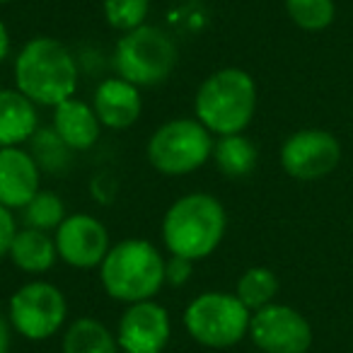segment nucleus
Returning a JSON list of instances; mask_svg holds the SVG:
<instances>
[{"label":"nucleus","instance_id":"obj_10","mask_svg":"<svg viewBox=\"0 0 353 353\" xmlns=\"http://www.w3.org/2000/svg\"><path fill=\"white\" fill-rule=\"evenodd\" d=\"M247 336L264 353H307L314 334L303 312L290 305L271 303L252 312Z\"/></svg>","mask_w":353,"mask_h":353},{"label":"nucleus","instance_id":"obj_27","mask_svg":"<svg viewBox=\"0 0 353 353\" xmlns=\"http://www.w3.org/2000/svg\"><path fill=\"white\" fill-rule=\"evenodd\" d=\"M10 341H12L10 319L0 312V353H10Z\"/></svg>","mask_w":353,"mask_h":353},{"label":"nucleus","instance_id":"obj_7","mask_svg":"<svg viewBox=\"0 0 353 353\" xmlns=\"http://www.w3.org/2000/svg\"><path fill=\"white\" fill-rule=\"evenodd\" d=\"M213 133L199 119H172L150 136L145 145L152 170L167 176H184L201 170L213 155Z\"/></svg>","mask_w":353,"mask_h":353},{"label":"nucleus","instance_id":"obj_6","mask_svg":"<svg viewBox=\"0 0 353 353\" xmlns=\"http://www.w3.org/2000/svg\"><path fill=\"white\" fill-rule=\"evenodd\" d=\"M179 59L176 44L165 30L143 25L121 34L114 49L117 75L136 88H155L172 75Z\"/></svg>","mask_w":353,"mask_h":353},{"label":"nucleus","instance_id":"obj_2","mask_svg":"<svg viewBox=\"0 0 353 353\" xmlns=\"http://www.w3.org/2000/svg\"><path fill=\"white\" fill-rule=\"evenodd\" d=\"M228 230L225 206L213 194L194 192L179 196L162 218V242L172 256L201 261L211 256Z\"/></svg>","mask_w":353,"mask_h":353},{"label":"nucleus","instance_id":"obj_16","mask_svg":"<svg viewBox=\"0 0 353 353\" xmlns=\"http://www.w3.org/2000/svg\"><path fill=\"white\" fill-rule=\"evenodd\" d=\"M39 131V114L17 88H0V148L30 143Z\"/></svg>","mask_w":353,"mask_h":353},{"label":"nucleus","instance_id":"obj_21","mask_svg":"<svg viewBox=\"0 0 353 353\" xmlns=\"http://www.w3.org/2000/svg\"><path fill=\"white\" fill-rule=\"evenodd\" d=\"M65 203L61 201L59 194L41 189L25 208H22V223L25 228H34V230L56 232V228L65 221Z\"/></svg>","mask_w":353,"mask_h":353},{"label":"nucleus","instance_id":"obj_18","mask_svg":"<svg viewBox=\"0 0 353 353\" xmlns=\"http://www.w3.org/2000/svg\"><path fill=\"white\" fill-rule=\"evenodd\" d=\"M63 353H121L117 334L94 317H78L63 332Z\"/></svg>","mask_w":353,"mask_h":353},{"label":"nucleus","instance_id":"obj_11","mask_svg":"<svg viewBox=\"0 0 353 353\" xmlns=\"http://www.w3.org/2000/svg\"><path fill=\"white\" fill-rule=\"evenodd\" d=\"M121 353H162L172 339V319L157 300L126 305L117 324Z\"/></svg>","mask_w":353,"mask_h":353},{"label":"nucleus","instance_id":"obj_24","mask_svg":"<svg viewBox=\"0 0 353 353\" xmlns=\"http://www.w3.org/2000/svg\"><path fill=\"white\" fill-rule=\"evenodd\" d=\"M102 8L107 25L121 34L143 27L150 15V0H104Z\"/></svg>","mask_w":353,"mask_h":353},{"label":"nucleus","instance_id":"obj_5","mask_svg":"<svg viewBox=\"0 0 353 353\" xmlns=\"http://www.w3.org/2000/svg\"><path fill=\"white\" fill-rule=\"evenodd\" d=\"M252 312L235 293L206 290L184 307L182 322L187 334L203 348H232L250 334Z\"/></svg>","mask_w":353,"mask_h":353},{"label":"nucleus","instance_id":"obj_29","mask_svg":"<svg viewBox=\"0 0 353 353\" xmlns=\"http://www.w3.org/2000/svg\"><path fill=\"white\" fill-rule=\"evenodd\" d=\"M6 3H12V0H0V6H6Z\"/></svg>","mask_w":353,"mask_h":353},{"label":"nucleus","instance_id":"obj_9","mask_svg":"<svg viewBox=\"0 0 353 353\" xmlns=\"http://www.w3.org/2000/svg\"><path fill=\"white\" fill-rule=\"evenodd\" d=\"M281 167L298 182H317L329 176L341 162V143L324 128H300L283 141Z\"/></svg>","mask_w":353,"mask_h":353},{"label":"nucleus","instance_id":"obj_8","mask_svg":"<svg viewBox=\"0 0 353 353\" xmlns=\"http://www.w3.org/2000/svg\"><path fill=\"white\" fill-rule=\"evenodd\" d=\"M68 317V300L59 285L49 281H30L8 300V319L12 332L27 341H46L61 332Z\"/></svg>","mask_w":353,"mask_h":353},{"label":"nucleus","instance_id":"obj_23","mask_svg":"<svg viewBox=\"0 0 353 353\" xmlns=\"http://www.w3.org/2000/svg\"><path fill=\"white\" fill-rule=\"evenodd\" d=\"M30 152L37 160V165H39V170L61 172L68 165V157L73 150L61 141V136L54 128H39L30 138Z\"/></svg>","mask_w":353,"mask_h":353},{"label":"nucleus","instance_id":"obj_28","mask_svg":"<svg viewBox=\"0 0 353 353\" xmlns=\"http://www.w3.org/2000/svg\"><path fill=\"white\" fill-rule=\"evenodd\" d=\"M10 56V32H8L6 22L0 20V63Z\"/></svg>","mask_w":353,"mask_h":353},{"label":"nucleus","instance_id":"obj_26","mask_svg":"<svg viewBox=\"0 0 353 353\" xmlns=\"http://www.w3.org/2000/svg\"><path fill=\"white\" fill-rule=\"evenodd\" d=\"M15 232H17V221L12 216V211L6 206H0V259H6L8 252H10Z\"/></svg>","mask_w":353,"mask_h":353},{"label":"nucleus","instance_id":"obj_1","mask_svg":"<svg viewBox=\"0 0 353 353\" xmlns=\"http://www.w3.org/2000/svg\"><path fill=\"white\" fill-rule=\"evenodd\" d=\"M15 88L37 107H59L75 97L78 63L70 49L54 37H34L17 51Z\"/></svg>","mask_w":353,"mask_h":353},{"label":"nucleus","instance_id":"obj_12","mask_svg":"<svg viewBox=\"0 0 353 353\" xmlns=\"http://www.w3.org/2000/svg\"><path fill=\"white\" fill-rule=\"evenodd\" d=\"M56 252L59 259L73 269H99L107 252L112 250L109 230L102 221L90 213H73L56 228Z\"/></svg>","mask_w":353,"mask_h":353},{"label":"nucleus","instance_id":"obj_13","mask_svg":"<svg viewBox=\"0 0 353 353\" xmlns=\"http://www.w3.org/2000/svg\"><path fill=\"white\" fill-rule=\"evenodd\" d=\"M41 192V170L22 145L0 148V206L22 211Z\"/></svg>","mask_w":353,"mask_h":353},{"label":"nucleus","instance_id":"obj_22","mask_svg":"<svg viewBox=\"0 0 353 353\" xmlns=\"http://www.w3.org/2000/svg\"><path fill=\"white\" fill-rule=\"evenodd\" d=\"M290 22L303 32H324L336 17L334 0H283Z\"/></svg>","mask_w":353,"mask_h":353},{"label":"nucleus","instance_id":"obj_19","mask_svg":"<svg viewBox=\"0 0 353 353\" xmlns=\"http://www.w3.org/2000/svg\"><path fill=\"white\" fill-rule=\"evenodd\" d=\"M211 157L221 174H225L228 179H240L254 172L259 150L245 133H232V136H218Z\"/></svg>","mask_w":353,"mask_h":353},{"label":"nucleus","instance_id":"obj_17","mask_svg":"<svg viewBox=\"0 0 353 353\" xmlns=\"http://www.w3.org/2000/svg\"><path fill=\"white\" fill-rule=\"evenodd\" d=\"M8 259L25 274H46L54 269L56 259H59L54 235L44 230H34V228H22L12 237Z\"/></svg>","mask_w":353,"mask_h":353},{"label":"nucleus","instance_id":"obj_4","mask_svg":"<svg viewBox=\"0 0 353 353\" xmlns=\"http://www.w3.org/2000/svg\"><path fill=\"white\" fill-rule=\"evenodd\" d=\"M165 261L152 242L121 240L99 264V283L109 298L123 305L155 300L165 285Z\"/></svg>","mask_w":353,"mask_h":353},{"label":"nucleus","instance_id":"obj_20","mask_svg":"<svg viewBox=\"0 0 353 353\" xmlns=\"http://www.w3.org/2000/svg\"><path fill=\"white\" fill-rule=\"evenodd\" d=\"M279 279L269 266H250L245 274L237 279L235 295L242 300L250 312L266 307V305L276 303V295H279Z\"/></svg>","mask_w":353,"mask_h":353},{"label":"nucleus","instance_id":"obj_15","mask_svg":"<svg viewBox=\"0 0 353 353\" xmlns=\"http://www.w3.org/2000/svg\"><path fill=\"white\" fill-rule=\"evenodd\" d=\"M54 128L61 136V141L70 148L73 152L90 150L94 143L99 141V123L97 114H94L92 104L83 102V99H65L59 107H54Z\"/></svg>","mask_w":353,"mask_h":353},{"label":"nucleus","instance_id":"obj_25","mask_svg":"<svg viewBox=\"0 0 353 353\" xmlns=\"http://www.w3.org/2000/svg\"><path fill=\"white\" fill-rule=\"evenodd\" d=\"M194 271V261L184 259V256H172L165 261V283L172 288H182L184 283H189Z\"/></svg>","mask_w":353,"mask_h":353},{"label":"nucleus","instance_id":"obj_14","mask_svg":"<svg viewBox=\"0 0 353 353\" xmlns=\"http://www.w3.org/2000/svg\"><path fill=\"white\" fill-rule=\"evenodd\" d=\"M92 109L104 128H112V131L131 128L143 112L141 88L119 78V75L102 80L94 90Z\"/></svg>","mask_w":353,"mask_h":353},{"label":"nucleus","instance_id":"obj_3","mask_svg":"<svg viewBox=\"0 0 353 353\" xmlns=\"http://www.w3.org/2000/svg\"><path fill=\"white\" fill-rule=\"evenodd\" d=\"M256 83L247 70L221 68L199 85L194 119H199L213 136L245 133L256 114Z\"/></svg>","mask_w":353,"mask_h":353}]
</instances>
